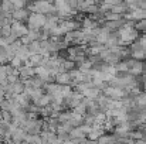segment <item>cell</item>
I'll list each match as a JSON object with an SVG mask.
<instances>
[{"instance_id": "cell-13", "label": "cell", "mask_w": 146, "mask_h": 144, "mask_svg": "<svg viewBox=\"0 0 146 144\" xmlns=\"http://www.w3.org/2000/svg\"><path fill=\"white\" fill-rule=\"evenodd\" d=\"M145 140H146V136H145Z\"/></svg>"}, {"instance_id": "cell-9", "label": "cell", "mask_w": 146, "mask_h": 144, "mask_svg": "<svg viewBox=\"0 0 146 144\" xmlns=\"http://www.w3.org/2000/svg\"><path fill=\"white\" fill-rule=\"evenodd\" d=\"M11 3H13L14 10H21V9H24V7H26V4H24L23 1H19V0H14V1H11Z\"/></svg>"}, {"instance_id": "cell-1", "label": "cell", "mask_w": 146, "mask_h": 144, "mask_svg": "<svg viewBox=\"0 0 146 144\" xmlns=\"http://www.w3.org/2000/svg\"><path fill=\"white\" fill-rule=\"evenodd\" d=\"M119 37H121V44L123 45V47H126L128 44H135L138 40H139V31H138V28L135 27V23H132V21H128L119 31Z\"/></svg>"}, {"instance_id": "cell-2", "label": "cell", "mask_w": 146, "mask_h": 144, "mask_svg": "<svg viewBox=\"0 0 146 144\" xmlns=\"http://www.w3.org/2000/svg\"><path fill=\"white\" fill-rule=\"evenodd\" d=\"M46 23H47V16L38 13H30L27 20V27L29 30H43Z\"/></svg>"}, {"instance_id": "cell-3", "label": "cell", "mask_w": 146, "mask_h": 144, "mask_svg": "<svg viewBox=\"0 0 146 144\" xmlns=\"http://www.w3.org/2000/svg\"><path fill=\"white\" fill-rule=\"evenodd\" d=\"M55 84L61 85V86H72V79L70 72H61L55 76Z\"/></svg>"}, {"instance_id": "cell-11", "label": "cell", "mask_w": 146, "mask_h": 144, "mask_svg": "<svg viewBox=\"0 0 146 144\" xmlns=\"http://www.w3.org/2000/svg\"><path fill=\"white\" fill-rule=\"evenodd\" d=\"M132 144H146V140L145 139H141V140H133Z\"/></svg>"}, {"instance_id": "cell-12", "label": "cell", "mask_w": 146, "mask_h": 144, "mask_svg": "<svg viewBox=\"0 0 146 144\" xmlns=\"http://www.w3.org/2000/svg\"><path fill=\"white\" fill-rule=\"evenodd\" d=\"M20 144H30V143H27V141H21Z\"/></svg>"}, {"instance_id": "cell-5", "label": "cell", "mask_w": 146, "mask_h": 144, "mask_svg": "<svg viewBox=\"0 0 146 144\" xmlns=\"http://www.w3.org/2000/svg\"><path fill=\"white\" fill-rule=\"evenodd\" d=\"M70 137H71V139H78V140L87 139V136H85V133L82 132L81 126H80V127H74V129L71 130V133H70Z\"/></svg>"}, {"instance_id": "cell-10", "label": "cell", "mask_w": 146, "mask_h": 144, "mask_svg": "<svg viewBox=\"0 0 146 144\" xmlns=\"http://www.w3.org/2000/svg\"><path fill=\"white\" fill-rule=\"evenodd\" d=\"M20 41H21V44H23V45H27V47H29V45L33 43V41L29 38V36H24V37H21V38H20Z\"/></svg>"}, {"instance_id": "cell-4", "label": "cell", "mask_w": 146, "mask_h": 144, "mask_svg": "<svg viewBox=\"0 0 146 144\" xmlns=\"http://www.w3.org/2000/svg\"><path fill=\"white\" fill-rule=\"evenodd\" d=\"M13 20H16V21H26V20H29V16H30V11L27 10V9H21V10H14L13 11Z\"/></svg>"}, {"instance_id": "cell-8", "label": "cell", "mask_w": 146, "mask_h": 144, "mask_svg": "<svg viewBox=\"0 0 146 144\" xmlns=\"http://www.w3.org/2000/svg\"><path fill=\"white\" fill-rule=\"evenodd\" d=\"M1 36H3L4 38H7V37L11 36V24L3 26V28H1Z\"/></svg>"}, {"instance_id": "cell-6", "label": "cell", "mask_w": 146, "mask_h": 144, "mask_svg": "<svg viewBox=\"0 0 146 144\" xmlns=\"http://www.w3.org/2000/svg\"><path fill=\"white\" fill-rule=\"evenodd\" d=\"M29 51H30L31 55H34V54H40L41 55V41H33L29 45Z\"/></svg>"}, {"instance_id": "cell-7", "label": "cell", "mask_w": 146, "mask_h": 144, "mask_svg": "<svg viewBox=\"0 0 146 144\" xmlns=\"http://www.w3.org/2000/svg\"><path fill=\"white\" fill-rule=\"evenodd\" d=\"M10 65H11L14 69H20V68L23 66V61H21L19 57H14V58L10 61Z\"/></svg>"}]
</instances>
